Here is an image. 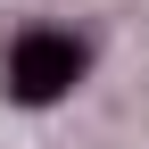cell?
I'll use <instances>...</instances> for the list:
<instances>
[{"label":"cell","instance_id":"obj_1","mask_svg":"<svg viewBox=\"0 0 149 149\" xmlns=\"http://www.w3.org/2000/svg\"><path fill=\"white\" fill-rule=\"evenodd\" d=\"M83 66H91V50L74 42V33H58V25H25V33L8 42V58H0V74H8V100H25V108L66 100V91L83 83Z\"/></svg>","mask_w":149,"mask_h":149}]
</instances>
